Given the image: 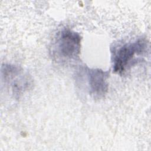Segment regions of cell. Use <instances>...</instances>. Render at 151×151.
<instances>
[{
	"label": "cell",
	"instance_id": "7a4b0ae2",
	"mask_svg": "<svg viewBox=\"0 0 151 151\" xmlns=\"http://www.w3.org/2000/svg\"><path fill=\"white\" fill-rule=\"evenodd\" d=\"M55 47L57 54L62 58L75 59L80 52L81 37L74 31L64 29L57 36Z\"/></svg>",
	"mask_w": 151,
	"mask_h": 151
},
{
	"label": "cell",
	"instance_id": "3957f363",
	"mask_svg": "<svg viewBox=\"0 0 151 151\" xmlns=\"http://www.w3.org/2000/svg\"><path fill=\"white\" fill-rule=\"evenodd\" d=\"M146 47V41L140 38L133 42L126 44L119 48L114 58V71L122 73L134 57L141 54L145 51Z\"/></svg>",
	"mask_w": 151,
	"mask_h": 151
},
{
	"label": "cell",
	"instance_id": "6da1fadb",
	"mask_svg": "<svg viewBox=\"0 0 151 151\" xmlns=\"http://www.w3.org/2000/svg\"><path fill=\"white\" fill-rule=\"evenodd\" d=\"M2 80L9 86L15 96H19L31 85L28 75L20 68L11 64H4L1 67Z\"/></svg>",
	"mask_w": 151,
	"mask_h": 151
},
{
	"label": "cell",
	"instance_id": "277c9868",
	"mask_svg": "<svg viewBox=\"0 0 151 151\" xmlns=\"http://www.w3.org/2000/svg\"><path fill=\"white\" fill-rule=\"evenodd\" d=\"M86 74L90 94L94 98L103 97L108 90V72L93 68L88 69Z\"/></svg>",
	"mask_w": 151,
	"mask_h": 151
}]
</instances>
